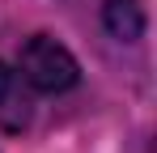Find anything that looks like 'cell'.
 Returning <instances> with one entry per match:
<instances>
[{
	"label": "cell",
	"mask_w": 157,
	"mask_h": 153,
	"mask_svg": "<svg viewBox=\"0 0 157 153\" xmlns=\"http://www.w3.org/2000/svg\"><path fill=\"white\" fill-rule=\"evenodd\" d=\"M21 76L34 89H43V94H64V89L77 85L81 68H77V60L68 55V47H59L47 34H34L21 47Z\"/></svg>",
	"instance_id": "cell-1"
},
{
	"label": "cell",
	"mask_w": 157,
	"mask_h": 153,
	"mask_svg": "<svg viewBox=\"0 0 157 153\" xmlns=\"http://www.w3.org/2000/svg\"><path fill=\"white\" fill-rule=\"evenodd\" d=\"M106 30L123 43H136L144 34V4L140 0H106Z\"/></svg>",
	"instance_id": "cell-2"
},
{
	"label": "cell",
	"mask_w": 157,
	"mask_h": 153,
	"mask_svg": "<svg viewBox=\"0 0 157 153\" xmlns=\"http://www.w3.org/2000/svg\"><path fill=\"white\" fill-rule=\"evenodd\" d=\"M4 106H17V73L0 64V111Z\"/></svg>",
	"instance_id": "cell-3"
}]
</instances>
